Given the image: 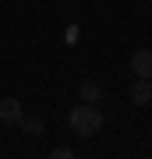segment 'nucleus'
Masks as SVG:
<instances>
[{
  "label": "nucleus",
  "mask_w": 152,
  "mask_h": 159,
  "mask_svg": "<svg viewBox=\"0 0 152 159\" xmlns=\"http://www.w3.org/2000/svg\"><path fill=\"white\" fill-rule=\"evenodd\" d=\"M71 131L78 138H92L103 131V110L99 106H89V102H81V106L71 110Z\"/></svg>",
  "instance_id": "obj_1"
},
{
  "label": "nucleus",
  "mask_w": 152,
  "mask_h": 159,
  "mask_svg": "<svg viewBox=\"0 0 152 159\" xmlns=\"http://www.w3.org/2000/svg\"><path fill=\"white\" fill-rule=\"evenodd\" d=\"M21 120H25V110H21V102H18L14 96L0 99V124H7V127H18Z\"/></svg>",
  "instance_id": "obj_2"
},
{
  "label": "nucleus",
  "mask_w": 152,
  "mask_h": 159,
  "mask_svg": "<svg viewBox=\"0 0 152 159\" xmlns=\"http://www.w3.org/2000/svg\"><path fill=\"white\" fill-rule=\"evenodd\" d=\"M131 71H135V78H152V50H135L131 53Z\"/></svg>",
  "instance_id": "obj_3"
},
{
  "label": "nucleus",
  "mask_w": 152,
  "mask_h": 159,
  "mask_svg": "<svg viewBox=\"0 0 152 159\" xmlns=\"http://www.w3.org/2000/svg\"><path fill=\"white\" fill-rule=\"evenodd\" d=\"M78 96H81V102H89V106H96V102L106 96V89H103V81H96V78H89V81H81L78 85Z\"/></svg>",
  "instance_id": "obj_4"
},
{
  "label": "nucleus",
  "mask_w": 152,
  "mask_h": 159,
  "mask_svg": "<svg viewBox=\"0 0 152 159\" xmlns=\"http://www.w3.org/2000/svg\"><path fill=\"white\" fill-rule=\"evenodd\" d=\"M127 96H131V102H135V106H145V102L152 99V85H149L145 78H138L135 85H131V92H127Z\"/></svg>",
  "instance_id": "obj_5"
},
{
  "label": "nucleus",
  "mask_w": 152,
  "mask_h": 159,
  "mask_svg": "<svg viewBox=\"0 0 152 159\" xmlns=\"http://www.w3.org/2000/svg\"><path fill=\"white\" fill-rule=\"evenodd\" d=\"M18 127H25L28 134H43L46 120H43V117H25V120H21V124H18Z\"/></svg>",
  "instance_id": "obj_6"
},
{
  "label": "nucleus",
  "mask_w": 152,
  "mask_h": 159,
  "mask_svg": "<svg viewBox=\"0 0 152 159\" xmlns=\"http://www.w3.org/2000/svg\"><path fill=\"white\" fill-rule=\"evenodd\" d=\"M46 159H74V152H71L67 145H57V148H53V152L46 156Z\"/></svg>",
  "instance_id": "obj_7"
},
{
  "label": "nucleus",
  "mask_w": 152,
  "mask_h": 159,
  "mask_svg": "<svg viewBox=\"0 0 152 159\" xmlns=\"http://www.w3.org/2000/svg\"><path fill=\"white\" fill-rule=\"evenodd\" d=\"M149 85H152V78H149Z\"/></svg>",
  "instance_id": "obj_8"
}]
</instances>
